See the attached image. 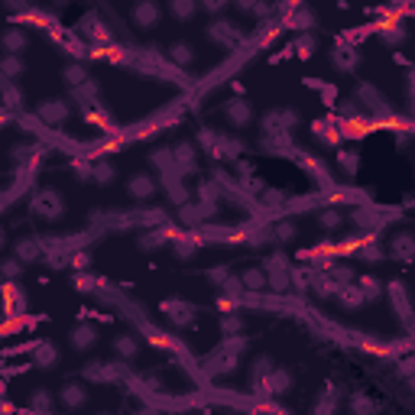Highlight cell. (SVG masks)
I'll list each match as a JSON object with an SVG mask.
<instances>
[{
  "instance_id": "1",
  "label": "cell",
  "mask_w": 415,
  "mask_h": 415,
  "mask_svg": "<svg viewBox=\"0 0 415 415\" xmlns=\"http://www.w3.org/2000/svg\"><path fill=\"white\" fill-rule=\"evenodd\" d=\"M71 344H75V347H91V344H94V331H91V328H75V334H71Z\"/></svg>"
},
{
  "instance_id": "2",
  "label": "cell",
  "mask_w": 415,
  "mask_h": 415,
  "mask_svg": "<svg viewBox=\"0 0 415 415\" xmlns=\"http://www.w3.org/2000/svg\"><path fill=\"white\" fill-rule=\"evenodd\" d=\"M227 117H230V120H237V124H243V120H250V110L243 107V101H230Z\"/></svg>"
},
{
  "instance_id": "3",
  "label": "cell",
  "mask_w": 415,
  "mask_h": 415,
  "mask_svg": "<svg viewBox=\"0 0 415 415\" xmlns=\"http://www.w3.org/2000/svg\"><path fill=\"white\" fill-rule=\"evenodd\" d=\"M172 59L182 62V65H188V62H192V46H188V42H175V46H172Z\"/></svg>"
},
{
  "instance_id": "4",
  "label": "cell",
  "mask_w": 415,
  "mask_h": 415,
  "mask_svg": "<svg viewBox=\"0 0 415 415\" xmlns=\"http://www.w3.org/2000/svg\"><path fill=\"white\" fill-rule=\"evenodd\" d=\"M42 114H46V120H62L65 107H62V101H49L46 107H42Z\"/></svg>"
},
{
  "instance_id": "5",
  "label": "cell",
  "mask_w": 415,
  "mask_h": 415,
  "mask_svg": "<svg viewBox=\"0 0 415 415\" xmlns=\"http://www.w3.org/2000/svg\"><path fill=\"white\" fill-rule=\"evenodd\" d=\"M172 10H175V16H192L195 13V3H192V0H172Z\"/></svg>"
},
{
  "instance_id": "6",
  "label": "cell",
  "mask_w": 415,
  "mask_h": 415,
  "mask_svg": "<svg viewBox=\"0 0 415 415\" xmlns=\"http://www.w3.org/2000/svg\"><path fill=\"white\" fill-rule=\"evenodd\" d=\"M65 402H68V406H78V402H85V392H81L78 386H65Z\"/></svg>"
},
{
  "instance_id": "7",
  "label": "cell",
  "mask_w": 415,
  "mask_h": 415,
  "mask_svg": "<svg viewBox=\"0 0 415 415\" xmlns=\"http://www.w3.org/2000/svg\"><path fill=\"white\" fill-rule=\"evenodd\" d=\"M42 214H59V198L55 195H42Z\"/></svg>"
},
{
  "instance_id": "8",
  "label": "cell",
  "mask_w": 415,
  "mask_h": 415,
  "mask_svg": "<svg viewBox=\"0 0 415 415\" xmlns=\"http://www.w3.org/2000/svg\"><path fill=\"white\" fill-rule=\"evenodd\" d=\"M133 195H149V192H153V185H149V179H143V175H136L133 179Z\"/></svg>"
},
{
  "instance_id": "9",
  "label": "cell",
  "mask_w": 415,
  "mask_h": 415,
  "mask_svg": "<svg viewBox=\"0 0 415 415\" xmlns=\"http://www.w3.org/2000/svg\"><path fill=\"white\" fill-rule=\"evenodd\" d=\"M23 36H20V32H10V36H7V49H10V52H16V49H20V46H23Z\"/></svg>"
},
{
  "instance_id": "10",
  "label": "cell",
  "mask_w": 415,
  "mask_h": 415,
  "mask_svg": "<svg viewBox=\"0 0 415 415\" xmlns=\"http://www.w3.org/2000/svg\"><path fill=\"white\" fill-rule=\"evenodd\" d=\"M204 7L211 10V13H218V10H224V7H227V0H204Z\"/></svg>"
},
{
  "instance_id": "11",
  "label": "cell",
  "mask_w": 415,
  "mask_h": 415,
  "mask_svg": "<svg viewBox=\"0 0 415 415\" xmlns=\"http://www.w3.org/2000/svg\"><path fill=\"white\" fill-rule=\"evenodd\" d=\"M237 7H240V10H253V13L263 10V7H256V0H237Z\"/></svg>"
},
{
  "instance_id": "12",
  "label": "cell",
  "mask_w": 415,
  "mask_h": 415,
  "mask_svg": "<svg viewBox=\"0 0 415 415\" xmlns=\"http://www.w3.org/2000/svg\"><path fill=\"white\" fill-rule=\"evenodd\" d=\"M133 351H136L133 341H120V353H133Z\"/></svg>"
},
{
  "instance_id": "13",
  "label": "cell",
  "mask_w": 415,
  "mask_h": 415,
  "mask_svg": "<svg viewBox=\"0 0 415 415\" xmlns=\"http://www.w3.org/2000/svg\"><path fill=\"white\" fill-rule=\"evenodd\" d=\"M7 71H10V75H16V71H20V62H16V59H10V62H7Z\"/></svg>"
}]
</instances>
